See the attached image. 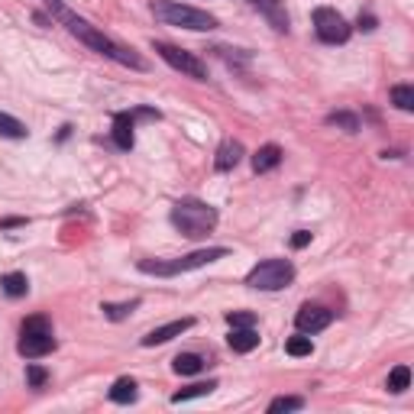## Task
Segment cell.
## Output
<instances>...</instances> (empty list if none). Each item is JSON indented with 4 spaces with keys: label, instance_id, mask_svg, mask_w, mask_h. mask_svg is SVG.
I'll return each instance as SVG.
<instances>
[{
    "label": "cell",
    "instance_id": "obj_1",
    "mask_svg": "<svg viewBox=\"0 0 414 414\" xmlns=\"http://www.w3.org/2000/svg\"><path fill=\"white\" fill-rule=\"evenodd\" d=\"M58 14V20L68 26V33L71 36H78L85 46H91L94 52H100V56H107V58H113V62H120V65H127V68H136V71H146V62H143L140 56H136L133 49H127V46H120V43H113L110 36H104L98 26H91L88 20H81V16H75V14H68V10H56Z\"/></svg>",
    "mask_w": 414,
    "mask_h": 414
},
{
    "label": "cell",
    "instance_id": "obj_2",
    "mask_svg": "<svg viewBox=\"0 0 414 414\" xmlns=\"http://www.w3.org/2000/svg\"><path fill=\"white\" fill-rule=\"evenodd\" d=\"M172 227L188 239H201L217 227V211H214L211 204L197 201V197H182L172 207Z\"/></svg>",
    "mask_w": 414,
    "mask_h": 414
},
{
    "label": "cell",
    "instance_id": "obj_3",
    "mask_svg": "<svg viewBox=\"0 0 414 414\" xmlns=\"http://www.w3.org/2000/svg\"><path fill=\"white\" fill-rule=\"evenodd\" d=\"M149 10H152L155 20H162L165 26H182V29H191V33H211V29H217V20H214L207 10L188 7L182 0H152Z\"/></svg>",
    "mask_w": 414,
    "mask_h": 414
},
{
    "label": "cell",
    "instance_id": "obj_4",
    "mask_svg": "<svg viewBox=\"0 0 414 414\" xmlns=\"http://www.w3.org/2000/svg\"><path fill=\"white\" fill-rule=\"evenodd\" d=\"M230 249L227 246H211V249H197V253H188L182 259H172V262H159V259H143L140 272L143 275H159V279H172V275H182V272H195V269H204L211 266L217 259H227Z\"/></svg>",
    "mask_w": 414,
    "mask_h": 414
},
{
    "label": "cell",
    "instance_id": "obj_5",
    "mask_svg": "<svg viewBox=\"0 0 414 414\" xmlns=\"http://www.w3.org/2000/svg\"><path fill=\"white\" fill-rule=\"evenodd\" d=\"M295 281V266L288 259H262L259 266L249 269L246 275V285L259 288V291H281Z\"/></svg>",
    "mask_w": 414,
    "mask_h": 414
},
{
    "label": "cell",
    "instance_id": "obj_6",
    "mask_svg": "<svg viewBox=\"0 0 414 414\" xmlns=\"http://www.w3.org/2000/svg\"><path fill=\"white\" fill-rule=\"evenodd\" d=\"M152 52H159L162 62H169L172 68L182 71V75L195 78V81H207V65L197 56H191V52L178 49V46H172V43H162V39H152Z\"/></svg>",
    "mask_w": 414,
    "mask_h": 414
},
{
    "label": "cell",
    "instance_id": "obj_7",
    "mask_svg": "<svg viewBox=\"0 0 414 414\" xmlns=\"http://www.w3.org/2000/svg\"><path fill=\"white\" fill-rule=\"evenodd\" d=\"M314 33H317V39L321 43H327V46H340V43H346L350 39V33H353V26L343 20V16L337 14V10H330V7H317L314 10Z\"/></svg>",
    "mask_w": 414,
    "mask_h": 414
},
{
    "label": "cell",
    "instance_id": "obj_8",
    "mask_svg": "<svg viewBox=\"0 0 414 414\" xmlns=\"http://www.w3.org/2000/svg\"><path fill=\"white\" fill-rule=\"evenodd\" d=\"M330 321H333V311L321 308V304H301L295 314V327L301 333H317V330L330 327Z\"/></svg>",
    "mask_w": 414,
    "mask_h": 414
},
{
    "label": "cell",
    "instance_id": "obj_9",
    "mask_svg": "<svg viewBox=\"0 0 414 414\" xmlns=\"http://www.w3.org/2000/svg\"><path fill=\"white\" fill-rule=\"evenodd\" d=\"M16 350H20V356H26V359L49 356V353L56 350V337H52V330H46V333H23L20 343H16Z\"/></svg>",
    "mask_w": 414,
    "mask_h": 414
},
{
    "label": "cell",
    "instance_id": "obj_10",
    "mask_svg": "<svg viewBox=\"0 0 414 414\" xmlns=\"http://www.w3.org/2000/svg\"><path fill=\"white\" fill-rule=\"evenodd\" d=\"M195 327V317H182V321H169V324H162V327L149 330L146 337H143V346H162V343H169V340L182 337L185 330Z\"/></svg>",
    "mask_w": 414,
    "mask_h": 414
},
{
    "label": "cell",
    "instance_id": "obj_11",
    "mask_svg": "<svg viewBox=\"0 0 414 414\" xmlns=\"http://www.w3.org/2000/svg\"><path fill=\"white\" fill-rule=\"evenodd\" d=\"M133 130H136L133 113H117L113 117V143H117V149H123V152L133 149V143H136Z\"/></svg>",
    "mask_w": 414,
    "mask_h": 414
},
{
    "label": "cell",
    "instance_id": "obj_12",
    "mask_svg": "<svg viewBox=\"0 0 414 414\" xmlns=\"http://www.w3.org/2000/svg\"><path fill=\"white\" fill-rule=\"evenodd\" d=\"M246 155L243 143L239 140H224L217 149V159H214V165H217V172H233L239 165V159Z\"/></svg>",
    "mask_w": 414,
    "mask_h": 414
},
{
    "label": "cell",
    "instance_id": "obj_13",
    "mask_svg": "<svg viewBox=\"0 0 414 414\" xmlns=\"http://www.w3.org/2000/svg\"><path fill=\"white\" fill-rule=\"evenodd\" d=\"M256 10H262V16H266L269 23H272L275 33H288V14L285 7H281V0H249Z\"/></svg>",
    "mask_w": 414,
    "mask_h": 414
},
{
    "label": "cell",
    "instance_id": "obj_14",
    "mask_svg": "<svg viewBox=\"0 0 414 414\" xmlns=\"http://www.w3.org/2000/svg\"><path fill=\"white\" fill-rule=\"evenodd\" d=\"M279 162H281V149L275 143H266V146H259L253 152V172L256 175H266V172L279 169Z\"/></svg>",
    "mask_w": 414,
    "mask_h": 414
},
{
    "label": "cell",
    "instance_id": "obj_15",
    "mask_svg": "<svg viewBox=\"0 0 414 414\" xmlns=\"http://www.w3.org/2000/svg\"><path fill=\"white\" fill-rule=\"evenodd\" d=\"M227 343H230L233 353H253L256 346H259V333H256L253 327H233Z\"/></svg>",
    "mask_w": 414,
    "mask_h": 414
},
{
    "label": "cell",
    "instance_id": "obj_16",
    "mask_svg": "<svg viewBox=\"0 0 414 414\" xmlns=\"http://www.w3.org/2000/svg\"><path fill=\"white\" fill-rule=\"evenodd\" d=\"M136 395H140V385H136V379H130V376H123V379H117L110 385V392H107V398L113 401V405H133Z\"/></svg>",
    "mask_w": 414,
    "mask_h": 414
},
{
    "label": "cell",
    "instance_id": "obj_17",
    "mask_svg": "<svg viewBox=\"0 0 414 414\" xmlns=\"http://www.w3.org/2000/svg\"><path fill=\"white\" fill-rule=\"evenodd\" d=\"M0 291L7 298H26L29 291V279L23 272H7V275H0Z\"/></svg>",
    "mask_w": 414,
    "mask_h": 414
},
{
    "label": "cell",
    "instance_id": "obj_18",
    "mask_svg": "<svg viewBox=\"0 0 414 414\" xmlns=\"http://www.w3.org/2000/svg\"><path fill=\"white\" fill-rule=\"evenodd\" d=\"M214 388H217V379L195 382V385H188V388H178V392L172 395V405H182V401H191V398H204V395H211Z\"/></svg>",
    "mask_w": 414,
    "mask_h": 414
},
{
    "label": "cell",
    "instance_id": "obj_19",
    "mask_svg": "<svg viewBox=\"0 0 414 414\" xmlns=\"http://www.w3.org/2000/svg\"><path fill=\"white\" fill-rule=\"evenodd\" d=\"M204 366H207V359L197 356V353H178L175 363H172V369H175L178 376H197Z\"/></svg>",
    "mask_w": 414,
    "mask_h": 414
},
{
    "label": "cell",
    "instance_id": "obj_20",
    "mask_svg": "<svg viewBox=\"0 0 414 414\" xmlns=\"http://www.w3.org/2000/svg\"><path fill=\"white\" fill-rule=\"evenodd\" d=\"M0 136H4V140H26L29 130H26V123H20L16 117L0 110Z\"/></svg>",
    "mask_w": 414,
    "mask_h": 414
},
{
    "label": "cell",
    "instance_id": "obj_21",
    "mask_svg": "<svg viewBox=\"0 0 414 414\" xmlns=\"http://www.w3.org/2000/svg\"><path fill=\"white\" fill-rule=\"evenodd\" d=\"M136 308H140V298H133V301H123V304H110V301L100 304V311H104L107 321H127V317L133 314Z\"/></svg>",
    "mask_w": 414,
    "mask_h": 414
},
{
    "label": "cell",
    "instance_id": "obj_22",
    "mask_svg": "<svg viewBox=\"0 0 414 414\" xmlns=\"http://www.w3.org/2000/svg\"><path fill=\"white\" fill-rule=\"evenodd\" d=\"M327 127H340L346 133H359V117L356 113H346V110H333L327 113Z\"/></svg>",
    "mask_w": 414,
    "mask_h": 414
},
{
    "label": "cell",
    "instance_id": "obj_23",
    "mask_svg": "<svg viewBox=\"0 0 414 414\" xmlns=\"http://www.w3.org/2000/svg\"><path fill=\"white\" fill-rule=\"evenodd\" d=\"M285 353H288V356H295V359L311 356V353H314V343H311V337L298 333V337H288L285 340Z\"/></svg>",
    "mask_w": 414,
    "mask_h": 414
},
{
    "label": "cell",
    "instance_id": "obj_24",
    "mask_svg": "<svg viewBox=\"0 0 414 414\" xmlns=\"http://www.w3.org/2000/svg\"><path fill=\"white\" fill-rule=\"evenodd\" d=\"M408 385H411V369H408V366H395V369L388 372V392L401 395Z\"/></svg>",
    "mask_w": 414,
    "mask_h": 414
},
{
    "label": "cell",
    "instance_id": "obj_25",
    "mask_svg": "<svg viewBox=\"0 0 414 414\" xmlns=\"http://www.w3.org/2000/svg\"><path fill=\"white\" fill-rule=\"evenodd\" d=\"M392 104L398 107V110L411 113L414 110V88L411 85H395L392 88Z\"/></svg>",
    "mask_w": 414,
    "mask_h": 414
},
{
    "label": "cell",
    "instance_id": "obj_26",
    "mask_svg": "<svg viewBox=\"0 0 414 414\" xmlns=\"http://www.w3.org/2000/svg\"><path fill=\"white\" fill-rule=\"evenodd\" d=\"M301 408H304V398H298V395H281V398H272V401H269V414L301 411Z\"/></svg>",
    "mask_w": 414,
    "mask_h": 414
},
{
    "label": "cell",
    "instance_id": "obj_27",
    "mask_svg": "<svg viewBox=\"0 0 414 414\" xmlns=\"http://www.w3.org/2000/svg\"><path fill=\"white\" fill-rule=\"evenodd\" d=\"M46 330H52L49 317L36 314V317H26V321H23V330H20V333H46Z\"/></svg>",
    "mask_w": 414,
    "mask_h": 414
},
{
    "label": "cell",
    "instance_id": "obj_28",
    "mask_svg": "<svg viewBox=\"0 0 414 414\" xmlns=\"http://www.w3.org/2000/svg\"><path fill=\"white\" fill-rule=\"evenodd\" d=\"M26 382H29V388H43L49 382V372L43 366H26Z\"/></svg>",
    "mask_w": 414,
    "mask_h": 414
},
{
    "label": "cell",
    "instance_id": "obj_29",
    "mask_svg": "<svg viewBox=\"0 0 414 414\" xmlns=\"http://www.w3.org/2000/svg\"><path fill=\"white\" fill-rule=\"evenodd\" d=\"M227 324L230 327H256V314H249V311H230Z\"/></svg>",
    "mask_w": 414,
    "mask_h": 414
},
{
    "label": "cell",
    "instance_id": "obj_30",
    "mask_svg": "<svg viewBox=\"0 0 414 414\" xmlns=\"http://www.w3.org/2000/svg\"><path fill=\"white\" fill-rule=\"evenodd\" d=\"M356 26H359V29H363V33H372V29L379 26V23H376V16H372V14H359Z\"/></svg>",
    "mask_w": 414,
    "mask_h": 414
},
{
    "label": "cell",
    "instance_id": "obj_31",
    "mask_svg": "<svg viewBox=\"0 0 414 414\" xmlns=\"http://www.w3.org/2000/svg\"><path fill=\"white\" fill-rule=\"evenodd\" d=\"M308 243H311V233L308 230H298L295 237H291V249H304Z\"/></svg>",
    "mask_w": 414,
    "mask_h": 414
},
{
    "label": "cell",
    "instance_id": "obj_32",
    "mask_svg": "<svg viewBox=\"0 0 414 414\" xmlns=\"http://www.w3.org/2000/svg\"><path fill=\"white\" fill-rule=\"evenodd\" d=\"M14 227H26V217H7V220H0V230H14Z\"/></svg>",
    "mask_w": 414,
    "mask_h": 414
},
{
    "label": "cell",
    "instance_id": "obj_33",
    "mask_svg": "<svg viewBox=\"0 0 414 414\" xmlns=\"http://www.w3.org/2000/svg\"><path fill=\"white\" fill-rule=\"evenodd\" d=\"M46 4H49V7H52V14H56V10H62V7H65L62 0H46Z\"/></svg>",
    "mask_w": 414,
    "mask_h": 414
}]
</instances>
